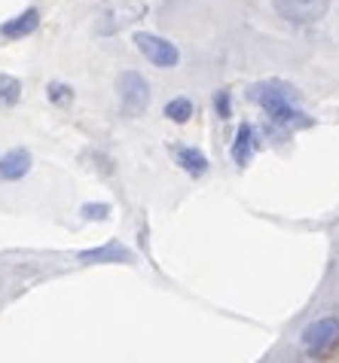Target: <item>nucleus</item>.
<instances>
[{"mask_svg":"<svg viewBox=\"0 0 339 363\" xmlns=\"http://www.w3.org/2000/svg\"><path fill=\"white\" fill-rule=\"evenodd\" d=\"M147 16V4L144 0H107L95 16V31L101 37H111L116 31H123L132 22Z\"/></svg>","mask_w":339,"mask_h":363,"instance_id":"obj_1","label":"nucleus"},{"mask_svg":"<svg viewBox=\"0 0 339 363\" xmlns=\"http://www.w3.org/2000/svg\"><path fill=\"white\" fill-rule=\"evenodd\" d=\"M116 95H119V107H123L126 116H141L147 104H150V83L138 70H126L116 79Z\"/></svg>","mask_w":339,"mask_h":363,"instance_id":"obj_2","label":"nucleus"},{"mask_svg":"<svg viewBox=\"0 0 339 363\" xmlns=\"http://www.w3.org/2000/svg\"><path fill=\"white\" fill-rule=\"evenodd\" d=\"M275 13L284 18V22L294 25H312L318 18L327 16L330 9V0H272Z\"/></svg>","mask_w":339,"mask_h":363,"instance_id":"obj_3","label":"nucleus"},{"mask_svg":"<svg viewBox=\"0 0 339 363\" xmlns=\"http://www.w3.org/2000/svg\"><path fill=\"white\" fill-rule=\"evenodd\" d=\"M132 40H135V46L147 55V62H153L156 67H177V62H181V52H177V46L172 43V40L156 37L150 31H138Z\"/></svg>","mask_w":339,"mask_h":363,"instance_id":"obj_4","label":"nucleus"},{"mask_svg":"<svg viewBox=\"0 0 339 363\" xmlns=\"http://www.w3.org/2000/svg\"><path fill=\"white\" fill-rule=\"evenodd\" d=\"M248 98L257 101L260 107H272V104H294L296 101V89L284 79H263L248 89Z\"/></svg>","mask_w":339,"mask_h":363,"instance_id":"obj_5","label":"nucleus"},{"mask_svg":"<svg viewBox=\"0 0 339 363\" xmlns=\"http://www.w3.org/2000/svg\"><path fill=\"white\" fill-rule=\"evenodd\" d=\"M339 336V320L336 318H321L315 320V324H309L306 333H303V348L309 354H321L336 342Z\"/></svg>","mask_w":339,"mask_h":363,"instance_id":"obj_6","label":"nucleus"},{"mask_svg":"<svg viewBox=\"0 0 339 363\" xmlns=\"http://www.w3.org/2000/svg\"><path fill=\"white\" fill-rule=\"evenodd\" d=\"M31 171V153L28 150H9L0 156V180H18Z\"/></svg>","mask_w":339,"mask_h":363,"instance_id":"obj_7","label":"nucleus"},{"mask_svg":"<svg viewBox=\"0 0 339 363\" xmlns=\"http://www.w3.org/2000/svg\"><path fill=\"white\" fill-rule=\"evenodd\" d=\"M40 25V9H25L22 16H16V18H9V22L0 25V34L9 37V40H16V37H25V34H31L34 28Z\"/></svg>","mask_w":339,"mask_h":363,"instance_id":"obj_8","label":"nucleus"},{"mask_svg":"<svg viewBox=\"0 0 339 363\" xmlns=\"http://www.w3.org/2000/svg\"><path fill=\"white\" fill-rule=\"evenodd\" d=\"M254 147H257V138H254V128L248 125V123H242L238 125V135H235V144H233V159L238 165H245L248 159H251V153H254Z\"/></svg>","mask_w":339,"mask_h":363,"instance_id":"obj_9","label":"nucleus"},{"mask_svg":"<svg viewBox=\"0 0 339 363\" xmlns=\"http://www.w3.org/2000/svg\"><path fill=\"white\" fill-rule=\"evenodd\" d=\"M266 113L278 125H309V119L294 104H272V107H266Z\"/></svg>","mask_w":339,"mask_h":363,"instance_id":"obj_10","label":"nucleus"},{"mask_svg":"<svg viewBox=\"0 0 339 363\" xmlns=\"http://www.w3.org/2000/svg\"><path fill=\"white\" fill-rule=\"evenodd\" d=\"M177 162H181L184 171H189V174H196V177L208 171V159H205L202 150H196V147H181L177 150Z\"/></svg>","mask_w":339,"mask_h":363,"instance_id":"obj_11","label":"nucleus"},{"mask_svg":"<svg viewBox=\"0 0 339 363\" xmlns=\"http://www.w3.org/2000/svg\"><path fill=\"white\" fill-rule=\"evenodd\" d=\"M18 98H22V83L9 74H0V110L16 107Z\"/></svg>","mask_w":339,"mask_h":363,"instance_id":"obj_12","label":"nucleus"},{"mask_svg":"<svg viewBox=\"0 0 339 363\" xmlns=\"http://www.w3.org/2000/svg\"><path fill=\"white\" fill-rule=\"evenodd\" d=\"M113 257H119V259H128V250L123 247V245H104V247H95V250H83L79 254V259H92V263H107V259H113Z\"/></svg>","mask_w":339,"mask_h":363,"instance_id":"obj_13","label":"nucleus"},{"mask_svg":"<svg viewBox=\"0 0 339 363\" xmlns=\"http://www.w3.org/2000/svg\"><path fill=\"white\" fill-rule=\"evenodd\" d=\"M165 116L172 119V123H187V119L193 116V104H189L187 98H174L165 104Z\"/></svg>","mask_w":339,"mask_h":363,"instance_id":"obj_14","label":"nucleus"},{"mask_svg":"<svg viewBox=\"0 0 339 363\" xmlns=\"http://www.w3.org/2000/svg\"><path fill=\"white\" fill-rule=\"evenodd\" d=\"M46 95H49V101H52L55 107H67V104H71V101H74L71 86H65V83H49Z\"/></svg>","mask_w":339,"mask_h":363,"instance_id":"obj_15","label":"nucleus"},{"mask_svg":"<svg viewBox=\"0 0 339 363\" xmlns=\"http://www.w3.org/2000/svg\"><path fill=\"white\" fill-rule=\"evenodd\" d=\"M83 217L104 220V217H107V205H86V208H83Z\"/></svg>","mask_w":339,"mask_h":363,"instance_id":"obj_16","label":"nucleus"},{"mask_svg":"<svg viewBox=\"0 0 339 363\" xmlns=\"http://www.w3.org/2000/svg\"><path fill=\"white\" fill-rule=\"evenodd\" d=\"M217 110H221V116H229V95L226 92L217 95Z\"/></svg>","mask_w":339,"mask_h":363,"instance_id":"obj_17","label":"nucleus"}]
</instances>
